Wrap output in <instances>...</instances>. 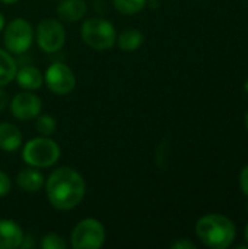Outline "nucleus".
I'll use <instances>...</instances> for the list:
<instances>
[{
  "instance_id": "1",
  "label": "nucleus",
  "mask_w": 248,
  "mask_h": 249,
  "mask_svg": "<svg viewBox=\"0 0 248 249\" xmlns=\"http://www.w3.org/2000/svg\"><path fill=\"white\" fill-rule=\"evenodd\" d=\"M45 193L54 209L69 212L76 209L85 198L86 182L77 171L63 166L50 174L45 181Z\"/></svg>"
},
{
  "instance_id": "2",
  "label": "nucleus",
  "mask_w": 248,
  "mask_h": 249,
  "mask_svg": "<svg viewBox=\"0 0 248 249\" xmlns=\"http://www.w3.org/2000/svg\"><path fill=\"white\" fill-rule=\"evenodd\" d=\"M235 226L224 214H206L196 223V235L206 247L213 249L228 248L235 239Z\"/></svg>"
},
{
  "instance_id": "3",
  "label": "nucleus",
  "mask_w": 248,
  "mask_h": 249,
  "mask_svg": "<svg viewBox=\"0 0 248 249\" xmlns=\"http://www.w3.org/2000/svg\"><path fill=\"white\" fill-rule=\"evenodd\" d=\"M80 36L83 42L98 51L110 50L117 41V32L114 25L104 18H88L80 26Z\"/></svg>"
},
{
  "instance_id": "4",
  "label": "nucleus",
  "mask_w": 248,
  "mask_h": 249,
  "mask_svg": "<svg viewBox=\"0 0 248 249\" xmlns=\"http://www.w3.org/2000/svg\"><path fill=\"white\" fill-rule=\"evenodd\" d=\"M60 159V147L50 137H35L25 143L22 160L32 168H50Z\"/></svg>"
},
{
  "instance_id": "5",
  "label": "nucleus",
  "mask_w": 248,
  "mask_h": 249,
  "mask_svg": "<svg viewBox=\"0 0 248 249\" xmlns=\"http://www.w3.org/2000/svg\"><path fill=\"white\" fill-rule=\"evenodd\" d=\"M104 242L105 228L94 217L80 220L70 233V244L75 249H99Z\"/></svg>"
},
{
  "instance_id": "6",
  "label": "nucleus",
  "mask_w": 248,
  "mask_h": 249,
  "mask_svg": "<svg viewBox=\"0 0 248 249\" xmlns=\"http://www.w3.org/2000/svg\"><path fill=\"white\" fill-rule=\"evenodd\" d=\"M4 47L10 54H23L26 53L34 41L32 25L22 18H16L7 23L3 34Z\"/></svg>"
},
{
  "instance_id": "7",
  "label": "nucleus",
  "mask_w": 248,
  "mask_h": 249,
  "mask_svg": "<svg viewBox=\"0 0 248 249\" xmlns=\"http://www.w3.org/2000/svg\"><path fill=\"white\" fill-rule=\"evenodd\" d=\"M37 44L44 53H57L66 42V31L60 20L54 18L42 19L37 26Z\"/></svg>"
},
{
  "instance_id": "8",
  "label": "nucleus",
  "mask_w": 248,
  "mask_h": 249,
  "mask_svg": "<svg viewBox=\"0 0 248 249\" xmlns=\"http://www.w3.org/2000/svg\"><path fill=\"white\" fill-rule=\"evenodd\" d=\"M44 83L54 95H69L76 86L75 73L64 63H53L44 73Z\"/></svg>"
},
{
  "instance_id": "9",
  "label": "nucleus",
  "mask_w": 248,
  "mask_h": 249,
  "mask_svg": "<svg viewBox=\"0 0 248 249\" xmlns=\"http://www.w3.org/2000/svg\"><path fill=\"white\" fill-rule=\"evenodd\" d=\"M9 108H10V114L15 118L28 121V120H34L39 115V112L42 109V102L32 92L25 90V92L18 93L9 102Z\"/></svg>"
},
{
  "instance_id": "10",
  "label": "nucleus",
  "mask_w": 248,
  "mask_h": 249,
  "mask_svg": "<svg viewBox=\"0 0 248 249\" xmlns=\"http://www.w3.org/2000/svg\"><path fill=\"white\" fill-rule=\"evenodd\" d=\"M23 238V231L16 222L9 219L0 220V249L19 248Z\"/></svg>"
},
{
  "instance_id": "11",
  "label": "nucleus",
  "mask_w": 248,
  "mask_h": 249,
  "mask_svg": "<svg viewBox=\"0 0 248 249\" xmlns=\"http://www.w3.org/2000/svg\"><path fill=\"white\" fill-rule=\"evenodd\" d=\"M15 79L23 90L29 92L38 90L44 83V74L35 66H23L18 69Z\"/></svg>"
},
{
  "instance_id": "12",
  "label": "nucleus",
  "mask_w": 248,
  "mask_h": 249,
  "mask_svg": "<svg viewBox=\"0 0 248 249\" xmlns=\"http://www.w3.org/2000/svg\"><path fill=\"white\" fill-rule=\"evenodd\" d=\"M86 3L83 0H61L57 4V16L64 22H77L86 15Z\"/></svg>"
},
{
  "instance_id": "13",
  "label": "nucleus",
  "mask_w": 248,
  "mask_h": 249,
  "mask_svg": "<svg viewBox=\"0 0 248 249\" xmlns=\"http://www.w3.org/2000/svg\"><path fill=\"white\" fill-rule=\"evenodd\" d=\"M16 184L20 190L32 194V193H38L45 185V179H44V175L38 169L31 166V168L22 169L18 174Z\"/></svg>"
},
{
  "instance_id": "14",
  "label": "nucleus",
  "mask_w": 248,
  "mask_h": 249,
  "mask_svg": "<svg viewBox=\"0 0 248 249\" xmlns=\"http://www.w3.org/2000/svg\"><path fill=\"white\" fill-rule=\"evenodd\" d=\"M20 130L10 123H0V149L4 152H15L22 146Z\"/></svg>"
},
{
  "instance_id": "15",
  "label": "nucleus",
  "mask_w": 248,
  "mask_h": 249,
  "mask_svg": "<svg viewBox=\"0 0 248 249\" xmlns=\"http://www.w3.org/2000/svg\"><path fill=\"white\" fill-rule=\"evenodd\" d=\"M143 34L136 29V28H127L124 31L120 32L118 38H117V44L120 47L121 51L124 53H133L137 48H140V45L143 44Z\"/></svg>"
},
{
  "instance_id": "16",
  "label": "nucleus",
  "mask_w": 248,
  "mask_h": 249,
  "mask_svg": "<svg viewBox=\"0 0 248 249\" xmlns=\"http://www.w3.org/2000/svg\"><path fill=\"white\" fill-rule=\"evenodd\" d=\"M16 71L18 66L13 55L9 51L0 48V86H6L15 80Z\"/></svg>"
},
{
  "instance_id": "17",
  "label": "nucleus",
  "mask_w": 248,
  "mask_h": 249,
  "mask_svg": "<svg viewBox=\"0 0 248 249\" xmlns=\"http://www.w3.org/2000/svg\"><path fill=\"white\" fill-rule=\"evenodd\" d=\"M113 4L123 15H134L146 6V0H113Z\"/></svg>"
},
{
  "instance_id": "18",
  "label": "nucleus",
  "mask_w": 248,
  "mask_h": 249,
  "mask_svg": "<svg viewBox=\"0 0 248 249\" xmlns=\"http://www.w3.org/2000/svg\"><path fill=\"white\" fill-rule=\"evenodd\" d=\"M35 130L39 133V136L50 137L56 133L57 123H56L54 117H51V115H39V117H37V121H35Z\"/></svg>"
},
{
  "instance_id": "19",
  "label": "nucleus",
  "mask_w": 248,
  "mask_h": 249,
  "mask_svg": "<svg viewBox=\"0 0 248 249\" xmlns=\"http://www.w3.org/2000/svg\"><path fill=\"white\" fill-rule=\"evenodd\" d=\"M39 247L42 249H66L67 248V242L64 241V238L61 235L51 232V233H47L42 236Z\"/></svg>"
},
{
  "instance_id": "20",
  "label": "nucleus",
  "mask_w": 248,
  "mask_h": 249,
  "mask_svg": "<svg viewBox=\"0 0 248 249\" xmlns=\"http://www.w3.org/2000/svg\"><path fill=\"white\" fill-rule=\"evenodd\" d=\"M12 188V181L9 175L3 171H0V197H4L10 193Z\"/></svg>"
},
{
  "instance_id": "21",
  "label": "nucleus",
  "mask_w": 248,
  "mask_h": 249,
  "mask_svg": "<svg viewBox=\"0 0 248 249\" xmlns=\"http://www.w3.org/2000/svg\"><path fill=\"white\" fill-rule=\"evenodd\" d=\"M240 187H241L243 193L248 196V165L243 168V171L240 174Z\"/></svg>"
},
{
  "instance_id": "22",
  "label": "nucleus",
  "mask_w": 248,
  "mask_h": 249,
  "mask_svg": "<svg viewBox=\"0 0 248 249\" xmlns=\"http://www.w3.org/2000/svg\"><path fill=\"white\" fill-rule=\"evenodd\" d=\"M172 249H196V245L190 241H186V239H181V241H177L171 245Z\"/></svg>"
},
{
  "instance_id": "23",
  "label": "nucleus",
  "mask_w": 248,
  "mask_h": 249,
  "mask_svg": "<svg viewBox=\"0 0 248 249\" xmlns=\"http://www.w3.org/2000/svg\"><path fill=\"white\" fill-rule=\"evenodd\" d=\"M9 105V96L7 93L0 88V112H3L6 109V107Z\"/></svg>"
},
{
  "instance_id": "24",
  "label": "nucleus",
  "mask_w": 248,
  "mask_h": 249,
  "mask_svg": "<svg viewBox=\"0 0 248 249\" xmlns=\"http://www.w3.org/2000/svg\"><path fill=\"white\" fill-rule=\"evenodd\" d=\"M4 29V16H3V13L0 12V32Z\"/></svg>"
},
{
  "instance_id": "25",
  "label": "nucleus",
  "mask_w": 248,
  "mask_h": 249,
  "mask_svg": "<svg viewBox=\"0 0 248 249\" xmlns=\"http://www.w3.org/2000/svg\"><path fill=\"white\" fill-rule=\"evenodd\" d=\"M1 3H4V4H13V3H18L19 0H0Z\"/></svg>"
},
{
  "instance_id": "26",
  "label": "nucleus",
  "mask_w": 248,
  "mask_h": 249,
  "mask_svg": "<svg viewBox=\"0 0 248 249\" xmlns=\"http://www.w3.org/2000/svg\"><path fill=\"white\" fill-rule=\"evenodd\" d=\"M244 238H246V241H247V245H248V225L246 226V231H244Z\"/></svg>"
},
{
  "instance_id": "27",
  "label": "nucleus",
  "mask_w": 248,
  "mask_h": 249,
  "mask_svg": "<svg viewBox=\"0 0 248 249\" xmlns=\"http://www.w3.org/2000/svg\"><path fill=\"white\" fill-rule=\"evenodd\" d=\"M246 127H247V130H248V112H247V115H246Z\"/></svg>"
},
{
  "instance_id": "28",
  "label": "nucleus",
  "mask_w": 248,
  "mask_h": 249,
  "mask_svg": "<svg viewBox=\"0 0 248 249\" xmlns=\"http://www.w3.org/2000/svg\"><path fill=\"white\" fill-rule=\"evenodd\" d=\"M244 88H246V92H247V93H248V80H247V82H246V85H244Z\"/></svg>"
}]
</instances>
